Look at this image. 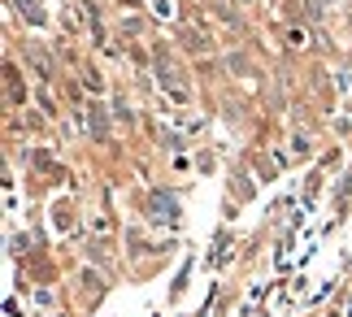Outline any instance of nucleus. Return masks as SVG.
Returning <instances> with one entry per match:
<instances>
[{
  "instance_id": "obj_1",
  "label": "nucleus",
  "mask_w": 352,
  "mask_h": 317,
  "mask_svg": "<svg viewBox=\"0 0 352 317\" xmlns=\"http://www.w3.org/2000/svg\"><path fill=\"white\" fill-rule=\"evenodd\" d=\"M157 83H161V87H166L179 105L187 100V83H183V70H179L174 61H161V65H157Z\"/></svg>"
},
{
  "instance_id": "obj_2",
  "label": "nucleus",
  "mask_w": 352,
  "mask_h": 317,
  "mask_svg": "<svg viewBox=\"0 0 352 317\" xmlns=\"http://www.w3.org/2000/svg\"><path fill=\"white\" fill-rule=\"evenodd\" d=\"M157 9H161V13H170V0H157Z\"/></svg>"
},
{
  "instance_id": "obj_3",
  "label": "nucleus",
  "mask_w": 352,
  "mask_h": 317,
  "mask_svg": "<svg viewBox=\"0 0 352 317\" xmlns=\"http://www.w3.org/2000/svg\"><path fill=\"white\" fill-rule=\"evenodd\" d=\"M243 5H256V0H243Z\"/></svg>"
}]
</instances>
